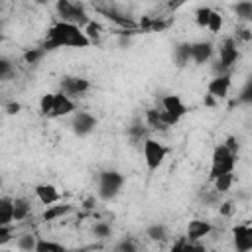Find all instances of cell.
Segmentation results:
<instances>
[{"mask_svg": "<svg viewBox=\"0 0 252 252\" xmlns=\"http://www.w3.org/2000/svg\"><path fill=\"white\" fill-rule=\"evenodd\" d=\"M230 238H232V246L238 252L252 250V224H248V222L234 224L230 230Z\"/></svg>", "mask_w": 252, "mask_h": 252, "instance_id": "cell-9", "label": "cell"}, {"mask_svg": "<svg viewBox=\"0 0 252 252\" xmlns=\"http://www.w3.org/2000/svg\"><path fill=\"white\" fill-rule=\"evenodd\" d=\"M14 240H16V248H18V250L32 252V250H35L39 236H35V234H32V232H28V234H20V236H18V238H14Z\"/></svg>", "mask_w": 252, "mask_h": 252, "instance_id": "cell-24", "label": "cell"}, {"mask_svg": "<svg viewBox=\"0 0 252 252\" xmlns=\"http://www.w3.org/2000/svg\"><path fill=\"white\" fill-rule=\"evenodd\" d=\"M211 14H213V8H209V6H201V8H197L195 14H193V20H195L197 28L207 30L209 20H211Z\"/></svg>", "mask_w": 252, "mask_h": 252, "instance_id": "cell-26", "label": "cell"}, {"mask_svg": "<svg viewBox=\"0 0 252 252\" xmlns=\"http://www.w3.org/2000/svg\"><path fill=\"white\" fill-rule=\"evenodd\" d=\"M77 112V102L73 96H69L63 91L55 93V102H53V110L49 118H63V116H71Z\"/></svg>", "mask_w": 252, "mask_h": 252, "instance_id": "cell-12", "label": "cell"}, {"mask_svg": "<svg viewBox=\"0 0 252 252\" xmlns=\"http://www.w3.org/2000/svg\"><path fill=\"white\" fill-rule=\"evenodd\" d=\"M91 39L87 37L85 30L77 24L71 22H63L57 20L47 28L45 33V41H43V49L45 51H53V49H63V47H71V49H85L91 47Z\"/></svg>", "mask_w": 252, "mask_h": 252, "instance_id": "cell-1", "label": "cell"}, {"mask_svg": "<svg viewBox=\"0 0 252 252\" xmlns=\"http://www.w3.org/2000/svg\"><path fill=\"white\" fill-rule=\"evenodd\" d=\"M222 144H224V146H226V148H228V150H230L232 154H236V156H238L240 144H238V138H236V136H228V138H226V140H224Z\"/></svg>", "mask_w": 252, "mask_h": 252, "instance_id": "cell-32", "label": "cell"}, {"mask_svg": "<svg viewBox=\"0 0 252 252\" xmlns=\"http://www.w3.org/2000/svg\"><path fill=\"white\" fill-rule=\"evenodd\" d=\"M146 122L152 130H159V132H165L167 128L177 124V120L171 114H167L161 106L159 108H148L146 110Z\"/></svg>", "mask_w": 252, "mask_h": 252, "instance_id": "cell-10", "label": "cell"}, {"mask_svg": "<svg viewBox=\"0 0 252 252\" xmlns=\"http://www.w3.org/2000/svg\"><path fill=\"white\" fill-rule=\"evenodd\" d=\"M69 213H71V205H67V203H53V205L45 207V211L41 215V220L43 222H53V220L63 219Z\"/></svg>", "mask_w": 252, "mask_h": 252, "instance_id": "cell-17", "label": "cell"}, {"mask_svg": "<svg viewBox=\"0 0 252 252\" xmlns=\"http://www.w3.org/2000/svg\"><path fill=\"white\" fill-rule=\"evenodd\" d=\"M14 197L4 195L0 199V226L4 224H14Z\"/></svg>", "mask_w": 252, "mask_h": 252, "instance_id": "cell-18", "label": "cell"}, {"mask_svg": "<svg viewBox=\"0 0 252 252\" xmlns=\"http://www.w3.org/2000/svg\"><path fill=\"white\" fill-rule=\"evenodd\" d=\"M43 53H45V49L43 47H32V49H28L26 53H24V61L26 63H37L41 57H43Z\"/></svg>", "mask_w": 252, "mask_h": 252, "instance_id": "cell-31", "label": "cell"}, {"mask_svg": "<svg viewBox=\"0 0 252 252\" xmlns=\"http://www.w3.org/2000/svg\"><path fill=\"white\" fill-rule=\"evenodd\" d=\"M65 246L61 244V242H53V240H49V238H43V236H39V240H37V246H35V252H47V250H63Z\"/></svg>", "mask_w": 252, "mask_h": 252, "instance_id": "cell-29", "label": "cell"}, {"mask_svg": "<svg viewBox=\"0 0 252 252\" xmlns=\"http://www.w3.org/2000/svg\"><path fill=\"white\" fill-rule=\"evenodd\" d=\"M6 112H8V114H18V112H20V102H10V104L6 106Z\"/></svg>", "mask_w": 252, "mask_h": 252, "instance_id": "cell-36", "label": "cell"}, {"mask_svg": "<svg viewBox=\"0 0 252 252\" xmlns=\"http://www.w3.org/2000/svg\"><path fill=\"white\" fill-rule=\"evenodd\" d=\"M211 232H213V224H211L209 220H203V219H193V220H189V224H187L185 236H187L189 240L197 242V240H201V238L209 236Z\"/></svg>", "mask_w": 252, "mask_h": 252, "instance_id": "cell-15", "label": "cell"}, {"mask_svg": "<svg viewBox=\"0 0 252 252\" xmlns=\"http://www.w3.org/2000/svg\"><path fill=\"white\" fill-rule=\"evenodd\" d=\"M236 159H238L236 154H232L224 144H219V146L213 150V156H211L209 179H215V177L220 175V173L234 171V167H236Z\"/></svg>", "mask_w": 252, "mask_h": 252, "instance_id": "cell-4", "label": "cell"}, {"mask_svg": "<svg viewBox=\"0 0 252 252\" xmlns=\"http://www.w3.org/2000/svg\"><path fill=\"white\" fill-rule=\"evenodd\" d=\"M91 87H93L91 81L85 79V77H79V75H67V77H63V81L59 83V91L67 93V94L73 96V98H79V96L87 94V93L91 91Z\"/></svg>", "mask_w": 252, "mask_h": 252, "instance_id": "cell-7", "label": "cell"}, {"mask_svg": "<svg viewBox=\"0 0 252 252\" xmlns=\"http://www.w3.org/2000/svg\"><path fill=\"white\" fill-rule=\"evenodd\" d=\"M55 12H57L59 20L77 24L81 28H85L91 22L83 2H79V0H55Z\"/></svg>", "mask_w": 252, "mask_h": 252, "instance_id": "cell-2", "label": "cell"}, {"mask_svg": "<svg viewBox=\"0 0 252 252\" xmlns=\"http://www.w3.org/2000/svg\"><path fill=\"white\" fill-rule=\"evenodd\" d=\"M124 185V175L118 173V171H102L100 177H98V197L102 201H110L114 199L120 189Z\"/></svg>", "mask_w": 252, "mask_h": 252, "instance_id": "cell-6", "label": "cell"}, {"mask_svg": "<svg viewBox=\"0 0 252 252\" xmlns=\"http://www.w3.org/2000/svg\"><path fill=\"white\" fill-rule=\"evenodd\" d=\"M146 236L150 238V240H154V242H165V240H169V228L165 226V224H161V222H156V224H150L148 228H146Z\"/></svg>", "mask_w": 252, "mask_h": 252, "instance_id": "cell-21", "label": "cell"}, {"mask_svg": "<svg viewBox=\"0 0 252 252\" xmlns=\"http://www.w3.org/2000/svg\"><path fill=\"white\" fill-rule=\"evenodd\" d=\"M185 2H187V0H165V8H167L169 12H175V10H179Z\"/></svg>", "mask_w": 252, "mask_h": 252, "instance_id": "cell-33", "label": "cell"}, {"mask_svg": "<svg viewBox=\"0 0 252 252\" xmlns=\"http://www.w3.org/2000/svg\"><path fill=\"white\" fill-rule=\"evenodd\" d=\"M32 213V201L28 197H14V220L22 222Z\"/></svg>", "mask_w": 252, "mask_h": 252, "instance_id": "cell-19", "label": "cell"}, {"mask_svg": "<svg viewBox=\"0 0 252 252\" xmlns=\"http://www.w3.org/2000/svg\"><path fill=\"white\" fill-rule=\"evenodd\" d=\"M222 24H224V20H222V14L220 12H217V10H213V14H211V20H209V26H207V30L211 32V33H220L222 32Z\"/></svg>", "mask_w": 252, "mask_h": 252, "instance_id": "cell-28", "label": "cell"}, {"mask_svg": "<svg viewBox=\"0 0 252 252\" xmlns=\"http://www.w3.org/2000/svg\"><path fill=\"white\" fill-rule=\"evenodd\" d=\"M236 43H250L252 41V26L250 22H238L234 28V35Z\"/></svg>", "mask_w": 252, "mask_h": 252, "instance_id": "cell-23", "label": "cell"}, {"mask_svg": "<svg viewBox=\"0 0 252 252\" xmlns=\"http://www.w3.org/2000/svg\"><path fill=\"white\" fill-rule=\"evenodd\" d=\"M71 126H73V130H75L77 136H87V134H91V132L94 130L96 118H94L91 112H87V110H77V112L73 114Z\"/></svg>", "mask_w": 252, "mask_h": 252, "instance_id": "cell-13", "label": "cell"}, {"mask_svg": "<svg viewBox=\"0 0 252 252\" xmlns=\"http://www.w3.org/2000/svg\"><path fill=\"white\" fill-rule=\"evenodd\" d=\"M35 2H37V4H45L47 0H35Z\"/></svg>", "mask_w": 252, "mask_h": 252, "instance_id": "cell-38", "label": "cell"}, {"mask_svg": "<svg viewBox=\"0 0 252 252\" xmlns=\"http://www.w3.org/2000/svg\"><path fill=\"white\" fill-rule=\"evenodd\" d=\"M232 209H234V205H232L230 201H224V203H220V215H224V217H230V215H232Z\"/></svg>", "mask_w": 252, "mask_h": 252, "instance_id": "cell-34", "label": "cell"}, {"mask_svg": "<svg viewBox=\"0 0 252 252\" xmlns=\"http://www.w3.org/2000/svg\"><path fill=\"white\" fill-rule=\"evenodd\" d=\"M93 234H94L96 238H108V236L112 234V228H110L108 222L98 220V222H94V226H93Z\"/></svg>", "mask_w": 252, "mask_h": 252, "instance_id": "cell-30", "label": "cell"}, {"mask_svg": "<svg viewBox=\"0 0 252 252\" xmlns=\"http://www.w3.org/2000/svg\"><path fill=\"white\" fill-rule=\"evenodd\" d=\"M240 53H238V43L232 35L224 37L220 43H219V57H217V71L219 73H228L234 63L238 61Z\"/></svg>", "mask_w": 252, "mask_h": 252, "instance_id": "cell-5", "label": "cell"}, {"mask_svg": "<svg viewBox=\"0 0 252 252\" xmlns=\"http://www.w3.org/2000/svg\"><path fill=\"white\" fill-rule=\"evenodd\" d=\"M234 14L240 22H250L252 20V0H240L234 4Z\"/></svg>", "mask_w": 252, "mask_h": 252, "instance_id": "cell-25", "label": "cell"}, {"mask_svg": "<svg viewBox=\"0 0 252 252\" xmlns=\"http://www.w3.org/2000/svg\"><path fill=\"white\" fill-rule=\"evenodd\" d=\"M85 33H87V37L91 39V43L94 45V43H100V39H102V35H104V28H102V24L100 22H96V20H91L85 28Z\"/></svg>", "mask_w": 252, "mask_h": 252, "instance_id": "cell-22", "label": "cell"}, {"mask_svg": "<svg viewBox=\"0 0 252 252\" xmlns=\"http://www.w3.org/2000/svg\"><path fill=\"white\" fill-rule=\"evenodd\" d=\"M33 195H35V199H37L43 207H49V205L61 201L59 189H57L55 185H51V183H37V185L33 187Z\"/></svg>", "mask_w": 252, "mask_h": 252, "instance_id": "cell-14", "label": "cell"}, {"mask_svg": "<svg viewBox=\"0 0 252 252\" xmlns=\"http://www.w3.org/2000/svg\"><path fill=\"white\" fill-rule=\"evenodd\" d=\"M159 106H161L167 114H171L177 122L189 112V108H187V104L183 102V98H181L179 94H175V93H167V94H163V96L159 98Z\"/></svg>", "mask_w": 252, "mask_h": 252, "instance_id": "cell-11", "label": "cell"}, {"mask_svg": "<svg viewBox=\"0 0 252 252\" xmlns=\"http://www.w3.org/2000/svg\"><path fill=\"white\" fill-rule=\"evenodd\" d=\"M167 152H169V148L156 138L142 140V156H144V163H146L148 171H158L161 167V163L165 161Z\"/></svg>", "mask_w": 252, "mask_h": 252, "instance_id": "cell-3", "label": "cell"}, {"mask_svg": "<svg viewBox=\"0 0 252 252\" xmlns=\"http://www.w3.org/2000/svg\"><path fill=\"white\" fill-rule=\"evenodd\" d=\"M94 205H96V199H94V197H91V199H87V201H85V205H83V207H85V209H93Z\"/></svg>", "mask_w": 252, "mask_h": 252, "instance_id": "cell-37", "label": "cell"}, {"mask_svg": "<svg viewBox=\"0 0 252 252\" xmlns=\"http://www.w3.org/2000/svg\"><path fill=\"white\" fill-rule=\"evenodd\" d=\"M53 102H55V93H45L41 94L39 98V112L41 116H51V110H53Z\"/></svg>", "mask_w": 252, "mask_h": 252, "instance_id": "cell-27", "label": "cell"}, {"mask_svg": "<svg viewBox=\"0 0 252 252\" xmlns=\"http://www.w3.org/2000/svg\"><path fill=\"white\" fill-rule=\"evenodd\" d=\"M232 89V75L228 73H217L209 83H207V94L215 96V98H226L228 93Z\"/></svg>", "mask_w": 252, "mask_h": 252, "instance_id": "cell-8", "label": "cell"}, {"mask_svg": "<svg viewBox=\"0 0 252 252\" xmlns=\"http://www.w3.org/2000/svg\"><path fill=\"white\" fill-rule=\"evenodd\" d=\"M213 43L211 41H199V43H191V61L195 63H205L213 57Z\"/></svg>", "mask_w": 252, "mask_h": 252, "instance_id": "cell-16", "label": "cell"}, {"mask_svg": "<svg viewBox=\"0 0 252 252\" xmlns=\"http://www.w3.org/2000/svg\"><path fill=\"white\" fill-rule=\"evenodd\" d=\"M250 175H252V167H250Z\"/></svg>", "mask_w": 252, "mask_h": 252, "instance_id": "cell-39", "label": "cell"}, {"mask_svg": "<svg viewBox=\"0 0 252 252\" xmlns=\"http://www.w3.org/2000/svg\"><path fill=\"white\" fill-rule=\"evenodd\" d=\"M211 183H213V189L217 191V193H228L230 189H232V183H234V171H228V173H220V175H217L215 179H211Z\"/></svg>", "mask_w": 252, "mask_h": 252, "instance_id": "cell-20", "label": "cell"}, {"mask_svg": "<svg viewBox=\"0 0 252 252\" xmlns=\"http://www.w3.org/2000/svg\"><path fill=\"white\" fill-rule=\"evenodd\" d=\"M138 246L134 244V242H130V240H124V242H120V244H116V250H136Z\"/></svg>", "mask_w": 252, "mask_h": 252, "instance_id": "cell-35", "label": "cell"}]
</instances>
